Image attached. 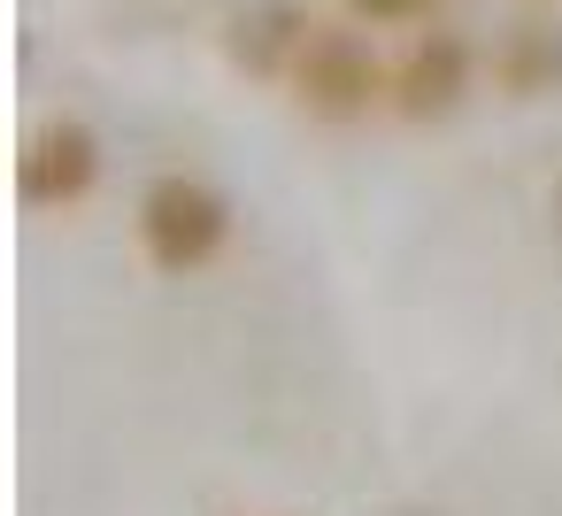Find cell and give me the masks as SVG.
Returning a JSON list of instances; mask_svg holds the SVG:
<instances>
[{
	"label": "cell",
	"mask_w": 562,
	"mask_h": 516,
	"mask_svg": "<svg viewBox=\"0 0 562 516\" xmlns=\"http://www.w3.org/2000/svg\"><path fill=\"white\" fill-rule=\"evenodd\" d=\"M470 70H477V55H470L462 32H424V40L393 63V116H408V124L454 116V109L470 101Z\"/></svg>",
	"instance_id": "obj_4"
},
{
	"label": "cell",
	"mask_w": 562,
	"mask_h": 516,
	"mask_svg": "<svg viewBox=\"0 0 562 516\" xmlns=\"http://www.w3.org/2000/svg\"><path fill=\"white\" fill-rule=\"evenodd\" d=\"M339 9H347L355 24H416V16L447 9V0H339Z\"/></svg>",
	"instance_id": "obj_7"
},
{
	"label": "cell",
	"mask_w": 562,
	"mask_h": 516,
	"mask_svg": "<svg viewBox=\"0 0 562 516\" xmlns=\"http://www.w3.org/2000/svg\"><path fill=\"white\" fill-rule=\"evenodd\" d=\"M547 216H554V239H562V186H554V201H547Z\"/></svg>",
	"instance_id": "obj_8"
},
{
	"label": "cell",
	"mask_w": 562,
	"mask_h": 516,
	"mask_svg": "<svg viewBox=\"0 0 562 516\" xmlns=\"http://www.w3.org/2000/svg\"><path fill=\"white\" fill-rule=\"evenodd\" d=\"M308 9L301 0H247V9H232L224 24V55L247 70V78H293V55L308 47Z\"/></svg>",
	"instance_id": "obj_5"
},
{
	"label": "cell",
	"mask_w": 562,
	"mask_h": 516,
	"mask_svg": "<svg viewBox=\"0 0 562 516\" xmlns=\"http://www.w3.org/2000/svg\"><path fill=\"white\" fill-rule=\"evenodd\" d=\"M93 186H101V139H93V124L63 116V124H40L24 139V155H16L24 209H78Z\"/></svg>",
	"instance_id": "obj_3"
},
{
	"label": "cell",
	"mask_w": 562,
	"mask_h": 516,
	"mask_svg": "<svg viewBox=\"0 0 562 516\" xmlns=\"http://www.w3.org/2000/svg\"><path fill=\"white\" fill-rule=\"evenodd\" d=\"M224 239H232V201H224L216 186H201V178H186V170H170V178L147 186V201H139V255H147L162 278L209 270V262L224 255Z\"/></svg>",
	"instance_id": "obj_2"
},
{
	"label": "cell",
	"mask_w": 562,
	"mask_h": 516,
	"mask_svg": "<svg viewBox=\"0 0 562 516\" xmlns=\"http://www.w3.org/2000/svg\"><path fill=\"white\" fill-rule=\"evenodd\" d=\"M493 86L516 93V101H539L562 86V32L554 24H516L501 47H493Z\"/></svg>",
	"instance_id": "obj_6"
},
{
	"label": "cell",
	"mask_w": 562,
	"mask_h": 516,
	"mask_svg": "<svg viewBox=\"0 0 562 516\" xmlns=\"http://www.w3.org/2000/svg\"><path fill=\"white\" fill-rule=\"evenodd\" d=\"M285 86H293V109L316 116V124H355L378 101H393V70L378 63V47L355 24H316L308 47L293 55Z\"/></svg>",
	"instance_id": "obj_1"
}]
</instances>
